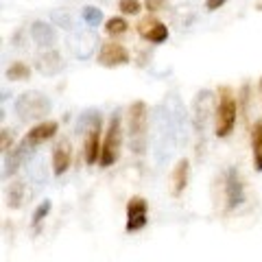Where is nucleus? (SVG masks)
<instances>
[{
  "label": "nucleus",
  "instance_id": "6",
  "mask_svg": "<svg viewBox=\"0 0 262 262\" xmlns=\"http://www.w3.org/2000/svg\"><path fill=\"white\" fill-rule=\"evenodd\" d=\"M149 223V206L140 194L131 196L127 201V232H140V229Z\"/></svg>",
  "mask_w": 262,
  "mask_h": 262
},
{
  "label": "nucleus",
  "instance_id": "15",
  "mask_svg": "<svg viewBox=\"0 0 262 262\" xmlns=\"http://www.w3.org/2000/svg\"><path fill=\"white\" fill-rule=\"evenodd\" d=\"M251 151H253V164H256L258 170H262V120L253 122V129H251Z\"/></svg>",
  "mask_w": 262,
  "mask_h": 262
},
{
  "label": "nucleus",
  "instance_id": "7",
  "mask_svg": "<svg viewBox=\"0 0 262 262\" xmlns=\"http://www.w3.org/2000/svg\"><path fill=\"white\" fill-rule=\"evenodd\" d=\"M136 31H138V35H140L142 39H146V42H153V44H162L164 39L168 37L166 24L160 22L158 18H153V15H144V18L138 20Z\"/></svg>",
  "mask_w": 262,
  "mask_h": 262
},
{
  "label": "nucleus",
  "instance_id": "1",
  "mask_svg": "<svg viewBox=\"0 0 262 262\" xmlns=\"http://www.w3.org/2000/svg\"><path fill=\"white\" fill-rule=\"evenodd\" d=\"M236 114H238V103L232 92V88H219V105H216V136L227 138L236 125Z\"/></svg>",
  "mask_w": 262,
  "mask_h": 262
},
{
  "label": "nucleus",
  "instance_id": "22",
  "mask_svg": "<svg viewBox=\"0 0 262 262\" xmlns=\"http://www.w3.org/2000/svg\"><path fill=\"white\" fill-rule=\"evenodd\" d=\"M144 7L149 13H158V11H164L168 7L166 0H144Z\"/></svg>",
  "mask_w": 262,
  "mask_h": 262
},
{
  "label": "nucleus",
  "instance_id": "2",
  "mask_svg": "<svg viewBox=\"0 0 262 262\" xmlns=\"http://www.w3.org/2000/svg\"><path fill=\"white\" fill-rule=\"evenodd\" d=\"M127 120H129V138H131V144H134V151L142 153L144 140H146V105H144V101L131 103Z\"/></svg>",
  "mask_w": 262,
  "mask_h": 262
},
{
  "label": "nucleus",
  "instance_id": "23",
  "mask_svg": "<svg viewBox=\"0 0 262 262\" xmlns=\"http://www.w3.org/2000/svg\"><path fill=\"white\" fill-rule=\"evenodd\" d=\"M0 138H3V140H0V149H3V153H7V151L11 149V144H13L11 131L9 129H3V131H0Z\"/></svg>",
  "mask_w": 262,
  "mask_h": 262
},
{
  "label": "nucleus",
  "instance_id": "12",
  "mask_svg": "<svg viewBox=\"0 0 262 262\" xmlns=\"http://www.w3.org/2000/svg\"><path fill=\"white\" fill-rule=\"evenodd\" d=\"M225 192H227V208L232 210L243 201V184L238 179L236 170H229L227 173V184H225Z\"/></svg>",
  "mask_w": 262,
  "mask_h": 262
},
{
  "label": "nucleus",
  "instance_id": "5",
  "mask_svg": "<svg viewBox=\"0 0 262 262\" xmlns=\"http://www.w3.org/2000/svg\"><path fill=\"white\" fill-rule=\"evenodd\" d=\"M48 110H51V103H48V98H44L39 92L22 94V96L18 98V103H15V112L20 114L22 120L42 118Z\"/></svg>",
  "mask_w": 262,
  "mask_h": 262
},
{
  "label": "nucleus",
  "instance_id": "17",
  "mask_svg": "<svg viewBox=\"0 0 262 262\" xmlns=\"http://www.w3.org/2000/svg\"><path fill=\"white\" fill-rule=\"evenodd\" d=\"M29 77H31V68L22 61H13L9 68H7V79H11V81H24Z\"/></svg>",
  "mask_w": 262,
  "mask_h": 262
},
{
  "label": "nucleus",
  "instance_id": "21",
  "mask_svg": "<svg viewBox=\"0 0 262 262\" xmlns=\"http://www.w3.org/2000/svg\"><path fill=\"white\" fill-rule=\"evenodd\" d=\"M48 212H51V201L39 203V206L35 208V212H33V225H39V223H42V221L48 216Z\"/></svg>",
  "mask_w": 262,
  "mask_h": 262
},
{
  "label": "nucleus",
  "instance_id": "25",
  "mask_svg": "<svg viewBox=\"0 0 262 262\" xmlns=\"http://www.w3.org/2000/svg\"><path fill=\"white\" fill-rule=\"evenodd\" d=\"M260 94H262V79H260Z\"/></svg>",
  "mask_w": 262,
  "mask_h": 262
},
{
  "label": "nucleus",
  "instance_id": "4",
  "mask_svg": "<svg viewBox=\"0 0 262 262\" xmlns=\"http://www.w3.org/2000/svg\"><path fill=\"white\" fill-rule=\"evenodd\" d=\"M120 144H122V127H120V116L114 114L110 118V127L105 134V142H103V151H101V166L107 168L114 162L120 158Z\"/></svg>",
  "mask_w": 262,
  "mask_h": 262
},
{
  "label": "nucleus",
  "instance_id": "13",
  "mask_svg": "<svg viewBox=\"0 0 262 262\" xmlns=\"http://www.w3.org/2000/svg\"><path fill=\"white\" fill-rule=\"evenodd\" d=\"M31 33H33V39H35L37 44H42V46H51V44L57 42L55 29L51 27V24H46V22H35L33 24V29H31Z\"/></svg>",
  "mask_w": 262,
  "mask_h": 262
},
{
  "label": "nucleus",
  "instance_id": "9",
  "mask_svg": "<svg viewBox=\"0 0 262 262\" xmlns=\"http://www.w3.org/2000/svg\"><path fill=\"white\" fill-rule=\"evenodd\" d=\"M57 129H59V125H57V120H42L39 125H35L31 131H27V136H24V144L29 146H37L42 144L46 140H51V138L57 134Z\"/></svg>",
  "mask_w": 262,
  "mask_h": 262
},
{
  "label": "nucleus",
  "instance_id": "3",
  "mask_svg": "<svg viewBox=\"0 0 262 262\" xmlns=\"http://www.w3.org/2000/svg\"><path fill=\"white\" fill-rule=\"evenodd\" d=\"M83 129H85V140H83V158L88 164H96L101 160V118L98 114L90 112V116L83 118Z\"/></svg>",
  "mask_w": 262,
  "mask_h": 262
},
{
  "label": "nucleus",
  "instance_id": "19",
  "mask_svg": "<svg viewBox=\"0 0 262 262\" xmlns=\"http://www.w3.org/2000/svg\"><path fill=\"white\" fill-rule=\"evenodd\" d=\"M118 9L125 15H138L142 5H140V0H118Z\"/></svg>",
  "mask_w": 262,
  "mask_h": 262
},
{
  "label": "nucleus",
  "instance_id": "18",
  "mask_svg": "<svg viewBox=\"0 0 262 262\" xmlns=\"http://www.w3.org/2000/svg\"><path fill=\"white\" fill-rule=\"evenodd\" d=\"M22 192H24V186L20 182H13L9 186V192H7V203H9V208H18L20 206Z\"/></svg>",
  "mask_w": 262,
  "mask_h": 262
},
{
  "label": "nucleus",
  "instance_id": "14",
  "mask_svg": "<svg viewBox=\"0 0 262 262\" xmlns=\"http://www.w3.org/2000/svg\"><path fill=\"white\" fill-rule=\"evenodd\" d=\"M37 70L42 72V75H55V72L61 70V57L57 55L55 51L44 53V55L37 59Z\"/></svg>",
  "mask_w": 262,
  "mask_h": 262
},
{
  "label": "nucleus",
  "instance_id": "16",
  "mask_svg": "<svg viewBox=\"0 0 262 262\" xmlns=\"http://www.w3.org/2000/svg\"><path fill=\"white\" fill-rule=\"evenodd\" d=\"M129 29V24L125 18H110L107 22H105V33H107L110 37H120L125 35Z\"/></svg>",
  "mask_w": 262,
  "mask_h": 262
},
{
  "label": "nucleus",
  "instance_id": "10",
  "mask_svg": "<svg viewBox=\"0 0 262 262\" xmlns=\"http://www.w3.org/2000/svg\"><path fill=\"white\" fill-rule=\"evenodd\" d=\"M70 158H72V149H70V142L61 138L59 142L53 146V173L55 175H63L70 166Z\"/></svg>",
  "mask_w": 262,
  "mask_h": 262
},
{
  "label": "nucleus",
  "instance_id": "24",
  "mask_svg": "<svg viewBox=\"0 0 262 262\" xmlns=\"http://www.w3.org/2000/svg\"><path fill=\"white\" fill-rule=\"evenodd\" d=\"M227 3V0H206V9L208 11H216L219 7H223Z\"/></svg>",
  "mask_w": 262,
  "mask_h": 262
},
{
  "label": "nucleus",
  "instance_id": "20",
  "mask_svg": "<svg viewBox=\"0 0 262 262\" xmlns=\"http://www.w3.org/2000/svg\"><path fill=\"white\" fill-rule=\"evenodd\" d=\"M83 20L90 24V27H96L98 22L103 20V13H101V9H96V7H83Z\"/></svg>",
  "mask_w": 262,
  "mask_h": 262
},
{
  "label": "nucleus",
  "instance_id": "11",
  "mask_svg": "<svg viewBox=\"0 0 262 262\" xmlns=\"http://www.w3.org/2000/svg\"><path fill=\"white\" fill-rule=\"evenodd\" d=\"M188 160H179L175 164V168H173V173H170V194L173 196H179L184 190H186V186H188Z\"/></svg>",
  "mask_w": 262,
  "mask_h": 262
},
{
  "label": "nucleus",
  "instance_id": "8",
  "mask_svg": "<svg viewBox=\"0 0 262 262\" xmlns=\"http://www.w3.org/2000/svg\"><path fill=\"white\" fill-rule=\"evenodd\" d=\"M98 63L105 68H116V66L129 63V51L118 42H103L98 53Z\"/></svg>",
  "mask_w": 262,
  "mask_h": 262
}]
</instances>
